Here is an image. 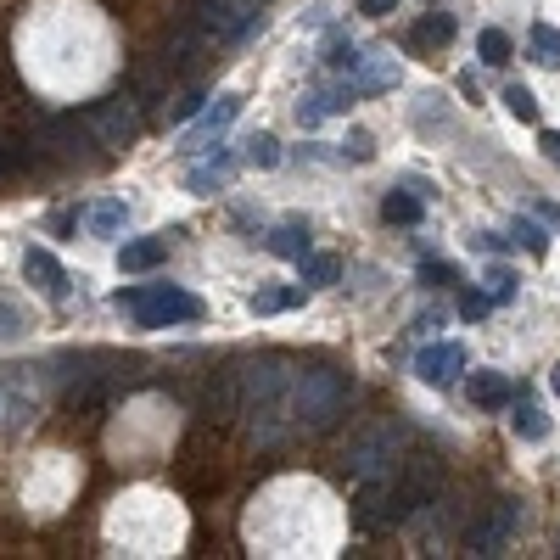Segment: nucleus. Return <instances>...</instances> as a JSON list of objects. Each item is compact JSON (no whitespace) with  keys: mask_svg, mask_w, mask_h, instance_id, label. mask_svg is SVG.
I'll return each mask as SVG.
<instances>
[{"mask_svg":"<svg viewBox=\"0 0 560 560\" xmlns=\"http://www.w3.org/2000/svg\"><path fill=\"white\" fill-rule=\"evenodd\" d=\"M325 62H331L336 73H353V68H359V62H364V56H359V45H353V40H331V51H325Z\"/></svg>","mask_w":560,"mask_h":560,"instance_id":"27","label":"nucleus"},{"mask_svg":"<svg viewBox=\"0 0 560 560\" xmlns=\"http://www.w3.org/2000/svg\"><path fill=\"white\" fill-rule=\"evenodd\" d=\"M325 112H331V96H303V101H297V124L314 129V124L325 118Z\"/></svg>","mask_w":560,"mask_h":560,"instance_id":"28","label":"nucleus"},{"mask_svg":"<svg viewBox=\"0 0 560 560\" xmlns=\"http://www.w3.org/2000/svg\"><path fill=\"white\" fill-rule=\"evenodd\" d=\"M454 40V17L448 12H426L415 23V45H448Z\"/></svg>","mask_w":560,"mask_h":560,"instance_id":"21","label":"nucleus"},{"mask_svg":"<svg viewBox=\"0 0 560 560\" xmlns=\"http://www.w3.org/2000/svg\"><path fill=\"white\" fill-rule=\"evenodd\" d=\"M465 392H471V404H476V409H504L510 398H516V387H510V381H504L499 370H476Z\"/></svg>","mask_w":560,"mask_h":560,"instance_id":"13","label":"nucleus"},{"mask_svg":"<svg viewBox=\"0 0 560 560\" xmlns=\"http://www.w3.org/2000/svg\"><path fill=\"white\" fill-rule=\"evenodd\" d=\"M420 275H426V280H454V264H426Z\"/></svg>","mask_w":560,"mask_h":560,"instance_id":"36","label":"nucleus"},{"mask_svg":"<svg viewBox=\"0 0 560 560\" xmlns=\"http://www.w3.org/2000/svg\"><path fill=\"white\" fill-rule=\"evenodd\" d=\"M392 6H398V0H359V12H364V17H387Z\"/></svg>","mask_w":560,"mask_h":560,"instance_id":"35","label":"nucleus"},{"mask_svg":"<svg viewBox=\"0 0 560 560\" xmlns=\"http://www.w3.org/2000/svg\"><path fill=\"white\" fill-rule=\"evenodd\" d=\"M0 174H12V157H0Z\"/></svg>","mask_w":560,"mask_h":560,"instance_id":"38","label":"nucleus"},{"mask_svg":"<svg viewBox=\"0 0 560 560\" xmlns=\"http://www.w3.org/2000/svg\"><path fill=\"white\" fill-rule=\"evenodd\" d=\"M297 269H303L308 286H331V280L342 275V258H336V252H308V258H297Z\"/></svg>","mask_w":560,"mask_h":560,"instance_id":"18","label":"nucleus"},{"mask_svg":"<svg viewBox=\"0 0 560 560\" xmlns=\"http://www.w3.org/2000/svg\"><path fill=\"white\" fill-rule=\"evenodd\" d=\"M549 387H555V398H560V364H555V370H549Z\"/></svg>","mask_w":560,"mask_h":560,"instance_id":"37","label":"nucleus"},{"mask_svg":"<svg viewBox=\"0 0 560 560\" xmlns=\"http://www.w3.org/2000/svg\"><path fill=\"white\" fill-rule=\"evenodd\" d=\"M510 532H516V504L504 499V504H493L488 516L476 521V532H471V544L482 549V555H499L504 544H510Z\"/></svg>","mask_w":560,"mask_h":560,"instance_id":"9","label":"nucleus"},{"mask_svg":"<svg viewBox=\"0 0 560 560\" xmlns=\"http://www.w3.org/2000/svg\"><path fill=\"white\" fill-rule=\"evenodd\" d=\"M488 280H493V303H516V275H510V269H504V264L493 269Z\"/></svg>","mask_w":560,"mask_h":560,"instance_id":"31","label":"nucleus"},{"mask_svg":"<svg viewBox=\"0 0 560 560\" xmlns=\"http://www.w3.org/2000/svg\"><path fill=\"white\" fill-rule=\"evenodd\" d=\"M23 269H28V280H34L45 297H56V303L68 297V275H62V264H56L45 247H28V252H23Z\"/></svg>","mask_w":560,"mask_h":560,"instance_id":"10","label":"nucleus"},{"mask_svg":"<svg viewBox=\"0 0 560 560\" xmlns=\"http://www.w3.org/2000/svg\"><path fill=\"white\" fill-rule=\"evenodd\" d=\"M460 314H465V320H488V314H493V292H465Z\"/></svg>","mask_w":560,"mask_h":560,"instance_id":"29","label":"nucleus"},{"mask_svg":"<svg viewBox=\"0 0 560 560\" xmlns=\"http://www.w3.org/2000/svg\"><path fill=\"white\" fill-rule=\"evenodd\" d=\"M252 23H258V12H252L247 0H202V12H196V28L208 40H236Z\"/></svg>","mask_w":560,"mask_h":560,"instance_id":"7","label":"nucleus"},{"mask_svg":"<svg viewBox=\"0 0 560 560\" xmlns=\"http://www.w3.org/2000/svg\"><path fill=\"white\" fill-rule=\"evenodd\" d=\"M247 163L252 168H275L280 163V140L275 135H252L247 140Z\"/></svg>","mask_w":560,"mask_h":560,"instance_id":"25","label":"nucleus"},{"mask_svg":"<svg viewBox=\"0 0 560 560\" xmlns=\"http://www.w3.org/2000/svg\"><path fill=\"white\" fill-rule=\"evenodd\" d=\"M460 370H465V342H432V348L415 353V376L426 387H448Z\"/></svg>","mask_w":560,"mask_h":560,"instance_id":"8","label":"nucleus"},{"mask_svg":"<svg viewBox=\"0 0 560 560\" xmlns=\"http://www.w3.org/2000/svg\"><path fill=\"white\" fill-rule=\"evenodd\" d=\"M392 84H398V62H392V56L353 68V90H359V96H376V90H392Z\"/></svg>","mask_w":560,"mask_h":560,"instance_id":"14","label":"nucleus"},{"mask_svg":"<svg viewBox=\"0 0 560 560\" xmlns=\"http://www.w3.org/2000/svg\"><path fill=\"white\" fill-rule=\"evenodd\" d=\"M504 101H510V118H521V124H538V96H532L527 84H510V90H504Z\"/></svg>","mask_w":560,"mask_h":560,"instance_id":"24","label":"nucleus"},{"mask_svg":"<svg viewBox=\"0 0 560 560\" xmlns=\"http://www.w3.org/2000/svg\"><path fill=\"white\" fill-rule=\"evenodd\" d=\"M236 112H241V96H236V90H224V96L213 101V107H202V112H196V124L185 129V146H180V152H185V157L208 152L213 140H219L224 129L236 124Z\"/></svg>","mask_w":560,"mask_h":560,"instance_id":"6","label":"nucleus"},{"mask_svg":"<svg viewBox=\"0 0 560 560\" xmlns=\"http://www.w3.org/2000/svg\"><path fill=\"white\" fill-rule=\"evenodd\" d=\"M510 236H516V247H527L532 258H544V252H549V236L532 219H516V230H510Z\"/></svg>","mask_w":560,"mask_h":560,"instance_id":"26","label":"nucleus"},{"mask_svg":"<svg viewBox=\"0 0 560 560\" xmlns=\"http://www.w3.org/2000/svg\"><path fill=\"white\" fill-rule=\"evenodd\" d=\"M84 124L96 129L101 146H135V140H140V101H135V90L96 101V107L84 112Z\"/></svg>","mask_w":560,"mask_h":560,"instance_id":"5","label":"nucleus"},{"mask_svg":"<svg viewBox=\"0 0 560 560\" xmlns=\"http://www.w3.org/2000/svg\"><path fill=\"white\" fill-rule=\"evenodd\" d=\"M112 308L118 314H135V325H180V320H196L202 314V303H196L191 292H180V286H168V280H152V286H124V292L112 297Z\"/></svg>","mask_w":560,"mask_h":560,"instance_id":"3","label":"nucleus"},{"mask_svg":"<svg viewBox=\"0 0 560 560\" xmlns=\"http://www.w3.org/2000/svg\"><path fill=\"white\" fill-rule=\"evenodd\" d=\"M420 213H426V202L415 191H387V202H381V219L387 224H420Z\"/></svg>","mask_w":560,"mask_h":560,"instance_id":"17","label":"nucleus"},{"mask_svg":"<svg viewBox=\"0 0 560 560\" xmlns=\"http://www.w3.org/2000/svg\"><path fill=\"white\" fill-rule=\"evenodd\" d=\"M476 56H482L488 68H504V62H510V34H504V28H482V34H476Z\"/></svg>","mask_w":560,"mask_h":560,"instance_id":"20","label":"nucleus"},{"mask_svg":"<svg viewBox=\"0 0 560 560\" xmlns=\"http://www.w3.org/2000/svg\"><path fill=\"white\" fill-rule=\"evenodd\" d=\"M124 219H129V208L118 202V196H107V202H96V208H90V230H96V236H118V230H124Z\"/></svg>","mask_w":560,"mask_h":560,"instance_id":"19","label":"nucleus"},{"mask_svg":"<svg viewBox=\"0 0 560 560\" xmlns=\"http://www.w3.org/2000/svg\"><path fill=\"white\" fill-rule=\"evenodd\" d=\"M471 247H476V252H504V236H493V230H476Z\"/></svg>","mask_w":560,"mask_h":560,"instance_id":"33","label":"nucleus"},{"mask_svg":"<svg viewBox=\"0 0 560 560\" xmlns=\"http://www.w3.org/2000/svg\"><path fill=\"white\" fill-rule=\"evenodd\" d=\"M510 432H516L521 443H544V437H549V415L532 404V398H521L516 415H510Z\"/></svg>","mask_w":560,"mask_h":560,"instance_id":"15","label":"nucleus"},{"mask_svg":"<svg viewBox=\"0 0 560 560\" xmlns=\"http://www.w3.org/2000/svg\"><path fill=\"white\" fill-rule=\"evenodd\" d=\"M532 56H538L544 68H560V34L549 23H532Z\"/></svg>","mask_w":560,"mask_h":560,"instance_id":"23","label":"nucleus"},{"mask_svg":"<svg viewBox=\"0 0 560 560\" xmlns=\"http://www.w3.org/2000/svg\"><path fill=\"white\" fill-rule=\"evenodd\" d=\"M202 107H208V96H202V90H191V96L174 101V112H168V118H174V124H191V118H196Z\"/></svg>","mask_w":560,"mask_h":560,"instance_id":"30","label":"nucleus"},{"mask_svg":"<svg viewBox=\"0 0 560 560\" xmlns=\"http://www.w3.org/2000/svg\"><path fill=\"white\" fill-rule=\"evenodd\" d=\"M538 146H544L549 163H560V129H544V135H538Z\"/></svg>","mask_w":560,"mask_h":560,"instance_id":"34","label":"nucleus"},{"mask_svg":"<svg viewBox=\"0 0 560 560\" xmlns=\"http://www.w3.org/2000/svg\"><path fill=\"white\" fill-rule=\"evenodd\" d=\"M264 247L275 252V258H292V264H297V258H308V224H297V219L280 224V230L264 241Z\"/></svg>","mask_w":560,"mask_h":560,"instance_id":"16","label":"nucleus"},{"mask_svg":"<svg viewBox=\"0 0 560 560\" xmlns=\"http://www.w3.org/2000/svg\"><path fill=\"white\" fill-rule=\"evenodd\" d=\"M230 174H236V157H230V152H213L208 163H196L191 174H185V191L213 196V191H224V185H230Z\"/></svg>","mask_w":560,"mask_h":560,"instance_id":"12","label":"nucleus"},{"mask_svg":"<svg viewBox=\"0 0 560 560\" xmlns=\"http://www.w3.org/2000/svg\"><path fill=\"white\" fill-rule=\"evenodd\" d=\"M348 152H353V163H370V157H376V140L364 135V129H353V135H348Z\"/></svg>","mask_w":560,"mask_h":560,"instance_id":"32","label":"nucleus"},{"mask_svg":"<svg viewBox=\"0 0 560 560\" xmlns=\"http://www.w3.org/2000/svg\"><path fill=\"white\" fill-rule=\"evenodd\" d=\"M342 409H348V376H342V370L314 364V370H297L292 376V426L325 432Z\"/></svg>","mask_w":560,"mask_h":560,"instance_id":"1","label":"nucleus"},{"mask_svg":"<svg viewBox=\"0 0 560 560\" xmlns=\"http://www.w3.org/2000/svg\"><path fill=\"white\" fill-rule=\"evenodd\" d=\"M163 258H168V236H140V241L118 247V269H124V275H146V269H157Z\"/></svg>","mask_w":560,"mask_h":560,"instance_id":"11","label":"nucleus"},{"mask_svg":"<svg viewBox=\"0 0 560 560\" xmlns=\"http://www.w3.org/2000/svg\"><path fill=\"white\" fill-rule=\"evenodd\" d=\"M404 516H415V504H409V493L398 488V476H392V471L370 476V482L359 488V499H353V527H359V532L398 527Z\"/></svg>","mask_w":560,"mask_h":560,"instance_id":"4","label":"nucleus"},{"mask_svg":"<svg viewBox=\"0 0 560 560\" xmlns=\"http://www.w3.org/2000/svg\"><path fill=\"white\" fill-rule=\"evenodd\" d=\"M303 303V292H292V286H269V292H252V314H280V308Z\"/></svg>","mask_w":560,"mask_h":560,"instance_id":"22","label":"nucleus"},{"mask_svg":"<svg viewBox=\"0 0 560 560\" xmlns=\"http://www.w3.org/2000/svg\"><path fill=\"white\" fill-rule=\"evenodd\" d=\"M404 443H409V426L398 415H381V420H370L364 432L348 437V448H342V471L348 476H381V471H392L398 454H404Z\"/></svg>","mask_w":560,"mask_h":560,"instance_id":"2","label":"nucleus"}]
</instances>
